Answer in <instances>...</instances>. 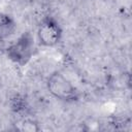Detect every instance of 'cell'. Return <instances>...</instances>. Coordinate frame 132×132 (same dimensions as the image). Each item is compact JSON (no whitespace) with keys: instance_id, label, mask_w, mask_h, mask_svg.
I'll use <instances>...</instances> for the list:
<instances>
[{"instance_id":"1","label":"cell","mask_w":132,"mask_h":132,"mask_svg":"<svg viewBox=\"0 0 132 132\" xmlns=\"http://www.w3.org/2000/svg\"><path fill=\"white\" fill-rule=\"evenodd\" d=\"M35 52V39L32 33L24 32L6 48V55L13 63L24 66L26 65Z\"/></svg>"},{"instance_id":"2","label":"cell","mask_w":132,"mask_h":132,"mask_svg":"<svg viewBox=\"0 0 132 132\" xmlns=\"http://www.w3.org/2000/svg\"><path fill=\"white\" fill-rule=\"evenodd\" d=\"M46 89L54 98L61 101L72 102L78 98L77 89L60 71H55L47 77Z\"/></svg>"},{"instance_id":"3","label":"cell","mask_w":132,"mask_h":132,"mask_svg":"<svg viewBox=\"0 0 132 132\" xmlns=\"http://www.w3.org/2000/svg\"><path fill=\"white\" fill-rule=\"evenodd\" d=\"M63 35V30L60 24L53 16H45L41 20L37 28V40L40 45L52 47L57 45Z\"/></svg>"},{"instance_id":"4","label":"cell","mask_w":132,"mask_h":132,"mask_svg":"<svg viewBox=\"0 0 132 132\" xmlns=\"http://www.w3.org/2000/svg\"><path fill=\"white\" fill-rule=\"evenodd\" d=\"M14 20L7 13L0 12V41L7 39L15 31Z\"/></svg>"},{"instance_id":"5","label":"cell","mask_w":132,"mask_h":132,"mask_svg":"<svg viewBox=\"0 0 132 132\" xmlns=\"http://www.w3.org/2000/svg\"><path fill=\"white\" fill-rule=\"evenodd\" d=\"M15 129L22 132H38L40 130V127L33 120L23 119L19 124H15Z\"/></svg>"},{"instance_id":"6","label":"cell","mask_w":132,"mask_h":132,"mask_svg":"<svg viewBox=\"0 0 132 132\" xmlns=\"http://www.w3.org/2000/svg\"><path fill=\"white\" fill-rule=\"evenodd\" d=\"M10 106L11 109L15 112H21L26 109V101L23 97H20L19 95H15L10 100Z\"/></svg>"}]
</instances>
